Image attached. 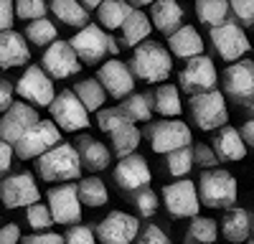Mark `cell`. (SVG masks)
I'll use <instances>...</instances> for the list:
<instances>
[{
    "mask_svg": "<svg viewBox=\"0 0 254 244\" xmlns=\"http://www.w3.org/2000/svg\"><path fill=\"white\" fill-rule=\"evenodd\" d=\"M36 160L38 176L46 183H66L81 176V158L76 153V145H69V142H56L51 150L38 155Z\"/></svg>",
    "mask_w": 254,
    "mask_h": 244,
    "instance_id": "obj_1",
    "label": "cell"
},
{
    "mask_svg": "<svg viewBox=\"0 0 254 244\" xmlns=\"http://www.w3.org/2000/svg\"><path fill=\"white\" fill-rule=\"evenodd\" d=\"M130 69L140 81L160 84V81H165L171 76V69H173L171 51L163 49L158 41H142V44H137L135 51H132Z\"/></svg>",
    "mask_w": 254,
    "mask_h": 244,
    "instance_id": "obj_2",
    "label": "cell"
},
{
    "mask_svg": "<svg viewBox=\"0 0 254 244\" xmlns=\"http://www.w3.org/2000/svg\"><path fill=\"white\" fill-rule=\"evenodd\" d=\"M239 183L224 168H206L198 178V198L206 209H231L239 196Z\"/></svg>",
    "mask_w": 254,
    "mask_h": 244,
    "instance_id": "obj_3",
    "label": "cell"
},
{
    "mask_svg": "<svg viewBox=\"0 0 254 244\" xmlns=\"http://www.w3.org/2000/svg\"><path fill=\"white\" fill-rule=\"evenodd\" d=\"M71 46H74L76 56L81 59V64H89V66L92 64H99V61L107 56V54L117 56V51H120L117 41L112 36L104 33L102 26H97V23H87V26H84L71 38Z\"/></svg>",
    "mask_w": 254,
    "mask_h": 244,
    "instance_id": "obj_4",
    "label": "cell"
},
{
    "mask_svg": "<svg viewBox=\"0 0 254 244\" xmlns=\"http://www.w3.org/2000/svg\"><path fill=\"white\" fill-rule=\"evenodd\" d=\"M145 137L150 142L153 153H171V150H178V148H186L190 145V127L186 125L183 120H173V117H165V120H158V122H150L145 127Z\"/></svg>",
    "mask_w": 254,
    "mask_h": 244,
    "instance_id": "obj_5",
    "label": "cell"
},
{
    "mask_svg": "<svg viewBox=\"0 0 254 244\" xmlns=\"http://www.w3.org/2000/svg\"><path fill=\"white\" fill-rule=\"evenodd\" d=\"M188 105H190V117H193V122L201 130H219L229 122L226 102H224V94L219 89L190 94Z\"/></svg>",
    "mask_w": 254,
    "mask_h": 244,
    "instance_id": "obj_6",
    "label": "cell"
},
{
    "mask_svg": "<svg viewBox=\"0 0 254 244\" xmlns=\"http://www.w3.org/2000/svg\"><path fill=\"white\" fill-rule=\"evenodd\" d=\"M56 142H61V127L51 120H38L33 127L23 132V137L13 145V150L20 160H31L51 150Z\"/></svg>",
    "mask_w": 254,
    "mask_h": 244,
    "instance_id": "obj_7",
    "label": "cell"
},
{
    "mask_svg": "<svg viewBox=\"0 0 254 244\" xmlns=\"http://www.w3.org/2000/svg\"><path fill=\"white\" fill-rule=\"evenodd\" d=\"M163 206L168 209L173 219H190L196 216L201 209V198H198V186H193V181H173L163 186Z\"/></svg>",
    "mask_w": 254,
    "mask_h": 244,
    "instance_id": "obj_8",
    "label": "cell"
},
{
    "mask_svg": "<svg viewBox=\"0 0 254 244\" xmlns=\"http://www.w3.org/2000/svg\"><path fill=\"white\" fill-rule=\"evenodd\" d=\"M49 110H51V120L56 122L61 130L74 132V130L89 127V110L81 105V99L71 89L59 92L54 97V102L49 105Z\"/></svg>",
    "mask_w": 254,
    "mask_h": 244,
    "instance_id": "obj_9",
    "label": "cell"
},
{
    "mask_svg": "<svg viewBox=\"0 0 254 244\" xmlns=\"http://www.w3.org/2000/svg\"><path fill=\"white\" fill-rule=\"evenodd\" d=\"M94 234L102 244H132L140 234V221L132 214L110 211L94 227Z\"/></svg>",
    "mask_w": 254,
    "mask_h": 244,
    "instance_id": "obj_10",
    "label": "cell"
},
{
    "mask_svg": "<svg viewBox=\"0 0 254 244\" xmlns=\"http://www.w3.org/2000/svg\"><path fill=\"white\" fill-rule=\"evenodd\" d=\"M208 38H211V46L216 49V54L224 61H237L249 51V38L234 20H224L219 26H211Z\"/></svg>",
    "mask_w": 254,
    "mask_h": 244,
    "instance_id": "obj_11",
    "label": "cell"
},
{
    "mask_svg": "<svg viewBox=\"0 0 254 244\" xmlns=\"http://www.w3.org/2000/svg\"><path fill=\"white\" fill-rule=\"evenodd\" d=\"M15 92L23 97L31 105H38V107H49L54 102V84H51V74H46L44 66H28L20 79L15 81Z\"/></svg>",
    "mask_w": 254,
    "mask_h": 244,
    "instance_id": "obj_12",
    "label": "cell"
},
{
    "mask_svg": "<svg viewBox=\"0 0 254 244\" xmlns=\"http://www.w3.org/2000/svg\"><path fill=\"white\" fill-rule=\"evenodd\" d=\"M41 64L51 74V79H69V76L79 74L84 66L81 59L74 51V46H71V41H59V38L46 46Z\"/></svg>",
    "mask_w": 254,
    "mask_h": 244,
    "instance_id": "obj_13",
    "label": "cell"
},
{
    "mask_svg": "<svg viewBox=\"0 0 254 244\" xmlns=\"http://www.w3.org/2000/svg\"><path fill=\"white\" fill-rule=\"evenodd\" d=\"M0 201L5 209H20L41 201V191L31 173H15L0 181Z\"/></svg>",
    "mask_w": 254,
    "mask_h": 244,
    "instance_id": "obj_14",
    "label": "cell"
},
{
    "mask_svg": "<svg viewBox=\"0 0 254 244\" xmlns=\"http://www.w3.org/2000/svg\"><path fill=\"white\" fill-rule=\"evenodd\" d=\"M49 198V209L56 224H79L81 219V201H79V191L76 186H71V181L61 183V186L49 188L46 193Z\"/></svg>",
    "mask_w": 254,
    "mask_h": 244,
    "instance_id": "obj_15",
    "label": "cell"
},
{
    "mask_svg": "<svg viewBox=\"0 0 254 244\" xmlns=\"http://www.w3.org/2000/svg\"><path fill=\"white\" fill-rule=\"evenodd\" d=\"M181 89L188 94H198V92H208L216 89V66L208 56L198 54L190 56L186 69L181 71Z\"/></svg>",
    "mask_w": 254,
    "mask_h": 244,
    "instance_id": "obj_16",
    "label": "cell"
},
{
    "mask_svg": "<svg viewBox=\"0 0 254 244\" xmlns=\"http://www.w3.org/2000/svg\"><path fill=\"white\" fill-rule=\"evenodd\" d=\"M99 84L104 87V92L112 94L115 99H125L127 94H132L135 89V74L130 69V64H125L120 59H110L104 61L97 71Z\"/></svg>",
    "mask_w": 254,
    "mask_h": 244,
    "instance_id": "obj_17",
    "label": "cell"
},
{
    "mask_svg": "<svg viewBox=\"0 0 254 244\" xmlns=\"http://www.w3.org/2000/svg\"><path fill=\"white\" fill-rule=\"evenodd\" d=\"M36 122H38L36 107L26 105V102H13V105L3 112V117H0V137L5 142H10V145H15V142L23 137V132L28 127H33Z\"/></svg>",
    "mask_w": 254,
    "mask_h": 244,
    "instance_id": "obj_18",
    "label": "cell"
},
{
    "mask_svg": "<svg viewBox=\"0 0 254 244\" xmlns=\"http://www.w3.org/2000/svg\"><path fill=\"white\" fill-rule=\"evenodd\" d=\"M115 181L125 191H137V188H145L153 181V173L147 168V160L142 155L130 153V155L120 158V163L115 166Z\"/></svg>",
    "mask_w": 254,
    "mask_h": 244,
    "instance_id": "obj_19",
    "label": "cell"
},
{
    "mask_svg": "<svg viewBox=\"0 0 254 244\" xmlns=\"http://www.w3.org/2000/svg\"><path fill=\"white\" fill-rule=\"evenodd\" d=\"M224 92L234 99H247L254 94V61L252 59H237L231 61L224 71Z\"/></svg>",
    "mask_w": 254,
    "mask_h": 244,
    "instance_id": "obj_20",
    "label": "cell"
},
{
    "mask_svg": "<svg viewBox=\"0 0 254 244\" xmlns=\"http://www.w3.org/2000/svg\"><path fill=\"white\" fill-rule=\"evenodd\" d=\"M31 49L26 44V36L15 33L13 28L0 31V66L3 69H15L28 64Z\"/></svg>",
    "mask_w": 254,
    "mask_h": 244,
    "instance_id": "obj_21",
    "label": "cell"
},
{
    "mask_svg": "<svg viewBox=\"0 0 254 244\" xmlns=\"http://www.w3.org/2000/svg\"><path fill=\"white\" fill-rule=\"evenodd\" d=\"M74 145H76V153H79V158H81V168H87V171H92V173L104 171V168L112 163L110 148L104 145V142L89 137V135H81Z\"/></svg>",
    "mask_w": 254,
    "mask_h": 244,
    "instance_id": "obj_22",
    "label": "cell"
},
{
    "mask_svg": "<svg viewBox=\"0 0 254 244\" xmlns=\"http://www.w3.org/2000/svg\"><path fill=\"white\" fill-rule=\"evenodd\" d=\"M254 232V214L247 209H229L221 221V234L226 242H247Z\"/></svg>",
    "mask_w": 254,
    "mask_h": 244,
    "instance_id": "obj_23",
    "label": "cell"
},
{
    "mask_svg": "<svg viewBox=\"0 0 254 244\" xmlns=\"http://www.w3.org/2000/svg\"><path fill=\"white\" fill-rule=\"evenodd\" d=\"M168 46H171V54L178 59H190L203 54V38L193 26H181L176 28L171 36H168Z\"/></svg>",
    "mask_w": 254,
    "mask_h": 244,
    "instance_id": "obj_24",
    "label": "cell"
},
{
    "mask_svg": "<svg viewBox=\"0 0 254 244\" xmlns=\"http://www.w3.org/2000/svg\"><path fill=\"white\" fill-rule=\"evenodd\" d=\"M214 150L219 160H242L247 155V142L239 130H234L231 125H224L214 135Z\"/></svg>",
    "mask_w": 254,
    "mask_h": 244,
    "instance_id": "obj_25",
    "label": "cell"
},
{
    "mask_svg": "<svg viewBox=\"0 0 254 244\" xmlns=\"http://www.w3.org/2000/svg\"><path fill=\"white\" fill-rule=\"evenodd\" d=\"M153 26L165 33V36H171L176 28H181L183 23V8L178 0H155L153 3Z\"/></svg>",
    "mask_w": 254,
    "mask_h": 244,
    "instance_id": "obj_26",
    "label": "cell"
},
{
    "mask_svg": "<svg viewBox=\"0 0 254 244\" xmlns=\"http://www.w3.org/2000/svg\"><path fill=\"white\" fill-rule=\"evenodd\" d=\"M107 135L112 137V153H115L117 158H125V155L135 153L137 145H140V137H142V132H140L137 125H135V120L122 122V125H117V127H115L112 132H107Z\"/></svg>",
    "mask_w": 254,
    "mask_h": 244,
    "instance_id": "obj_27",
    "label": "cell"
},
{
    "mask_svg": "<svg viewBox=\"0 0 254 244\" xmlns=\"http://www.w3.org/2000/svg\"><path fill=\"white\" fill-rule=\"evenodd\" d=\"M51 13L69 28H84L89 23V13L81 0H51Z\"/></svg>",
    "mask_w": 254,
    "mask_h": 244,
    "instance_id": "obj_28",
    "label": "cell"
},
{
    "mask_svg": "<svg viewBox=\"0 0 254 244\" xmlns=\"http://www.w3.org/2000/svg\"><path fill=\"white\" fill-rule=\"evenodd\" d=\"M150 31H153L150 18H147L142 10H132L130 15H127V20L122 23V41L132 49V46L142 44V41H147Z\"/></svg>",
    "mask_w": 254,
    "mask_h": 244,
    "instance_id": "obj_29",
    "label": "cell"
},
{
    "mask_svg": "<svg viewBox=\"0 0 254 244\" xmlns=\"http://www.w3.org/2000/svg\"><path fill=\"white\" fill-rule=\"evenodd\" d=\"M79 201L81 206H89V209H99L104 203L110 201V193H107V186H104V181L97 178V176H89V178H81L79 181Z\"/></svg>",
    "mask_w": 254,
    "mask_h": 244,
    "instance_id": "obj_30",
    "label": "cell"
},
{
    "mask_svg": "<svg viewBox=\"0 0 254 244\" xmlns=\"http://www.w3.org/2000/svg\"><path fill=\"white\" fill-rule=\"evenodd\" d=\"M132 13V5L127 0H104V3L97 8V18H99V26L104 28H122V23L127 20V15Z\"/></svg>",
    "mask_w": 254,
    "mask_h": 244,
    "instance_id": "obj_31",
    "label": "cell"
},
{
    "mask_svg": "<svg viewBox=\"0 0 254 244\" xmlns=\"http://www.w3.org/2000/svg\"><path fill=\"white\" fill-rule=\"evenodd\" d=\"M219 237V224L208 216H190V224L186 229V242L188 244H214Z\"/></svg>",
    "mask_w": 254,
    "mask_h": 244,
    "instance_id": "obj_32",
    "label": "cell"
},
{
    "mask_svg": "<svg viewBox=\"0 0 254 244\" xmlns=\"http://www.w3.org/2000/svg\"><path fill=\"white\" fill-rule=\"evenodd\" d=\"M155 112L163 115V117H178L183 112V105H181V94L173 84H160L155 89Z\"/></svg>",
    "mask_w": 254,
    "mask_h": 244,
    "instance_id": "obj_33",
    "label": "cell"
},
{
    "mask_svg": "<svg viewBox=\"0 0 254 244\" xmlns=\"http://www.w3.org/2000/svg\"><path fill=\"white\" fill-rule=\"evenodd\" d=\"M76 97L81 99V105L87 107L89 112H99L104 99H107V92H104V87L99 84V79H84L79 81V84L74 87Z\"/></svg>",
    "mask_w": 254,
    "mask_h": 244,
    "instance_id": "obj_34",
    "label": "cell"
},
{
    "mask_svg": "<svg viewBox=\"0 0 254 244\" xmlns=\"http://www.w3.org/2000/svg\"><path fill=\"white\" fill-rule=\"evenodd\" d=\"M26 38L31 41L33 46H49L59 38V31L51 20L44 15V18H36V20H28L26 26Z\"/></svg>",
    "mask_w": 254,
    "mask_h": 244,
    "instance_id": "obj_35",
    "label": "cell"
},
{
    "mask_svg": "<svg viewBox=\"0 0 254 244\" xmlns=\"http://www.w3.org/2000/svg\"><path fill=\"white\" fill-rule=\"evenodd\" d=\"M196 15L206 26H219L229 15V0H196Z\"/></svg>",
    "mask_w": 254,
    "mask_h": 244,
    "instance_id": "obj_36",
    "label": "cell"
},
{
    "mask_svg": "<svg viewBox=\"0 0 254 244\" xmlns=\"http://www.w3.org/2000/svg\"><path fill=\"white\" fill-rule=\"evenodd\" d=\"M122 112L135 120V122H150V115H153V105H150V97H145V94H127L122 99Z\"/></svg>",
    "mask_w": 254,
    "mask_h": 244,
    "instance_id": "obj_37",
    "label": "cell"
},
{
    "mask_svg": "<svg viewBox=\"0 0 254 244\" xmlns=\"http://www.w3.org/2000/svg\"><path fill=\"white\" fill-rule=\"evenodd\" d=\"M165 168L171 176L176 178H183L188 176V171L193 168V150H190L188 145L186 148H178V150H171V153H165Z\"/></svg>",
    "mask_w": 254,
    "mask_h": 244,
    "instance_id": "obj_38",
    "label": "cell"
},
{
    "mask_svg": "<svg viewBox=\"0 0 254 244\" xmlns=\"http://www.w3.org/2000/svg\"><path fill=\"white\" fill-rule=\"evenodd\" d=\"M26 221H28V227L33 232H46L51 229V224H54V216H51V209H49V203H31V206L26 209Z\"/></svg>",
    "mask_w": 254,
    "mask_h": 244,
    "instance_id": "obj_39",
    "label": "cell"
},
{
    "mask_svg": "<svg viewBox=\"0 0 254 244\" xmlns=\"http://www.w3.org/2000/svg\"><path fill=\"white\" fill-rule=\"evenodd\" d=\"M15 15L23 20H36L46 15V0H15Z\"/></svg>",
    "mask_w": 254,
    "mask_h": 244,
    "instance_id": "obj_40",
    "label": "cell"
},
{
    "mask_svg": "<svg viewBox=\"0 0 254 244\" xmlns=\"http://www.w3.org/2000/svg\"><path fill=\"white\" fill-rule=\"evenodd\" d=\"M64 242L66 244H97V234L89 224H76V227L69 224L66 234H64Z\"/></svg>",
    "mask_w": 254,
    "mask_h": 244,
    "instance_id": "obj_41",
    "label": "cell"
},
{
    "mask_svg": "<svg viewBox=\"0 0 254 244\" xmlns=\"http://www.w3.org/2000/svg\"><path fill=\"white\" fill-rule=\"evenodd\" d=\"M135 206H137V214L140 216H153L155 211H158V196L150 191V188H137L135 191Z\"/></svg>",
    "mask_w": 254,
    "mask_h": 244,
    "instance_id": "obj_42",
    "label": "cell"
},
{
    "mask_svg": "<svg viewBox=\"0 0 254 244\" xmlns=\"http://www.w3.org/2000/svg\"><path fill=\"white\" fill-rule=\"evenodd\" d=\"M193 163L206 171V168H216L221 160H219L216 150L211 148V145H206V142H196V148H193Z\"/></svg>",
    "mask_w": 254,
    "mask_h": 244,
    "instance_id": "obj_43",
    "label": "cell"
},
{
    "mask_svg": "<svg viewBox=\"0 0 254 244\" xmlns=\"http://www.w3.org/2000/svg\"><path fill=\"white\" fill-rule=\"evenodd\" d=\"M229 10L242 26H254V0H229Z\"/></svg>",
    "mask_w": 254,
    "mask_h": 244,
    "instance_id": "obj_44",
    "label": "cell"
},
{
    "mask_svg": "<svg viewBox=\"0 0 254 244\" xmlns=\"http://www.w3.org/2000/svg\"><path fill=\"white\" fill-rule=\"evenodd\" d=\"M135 242H137V244H171L168 234H165L160 227H155V224H147V227L137 234Z\"/></svg>",
    "mask_w": 254,
    "mask_h": 244,
    "instance_id": "obj_45",
    "label": "cell"
},
{
    "mask_svg": "<svg viewBox=\"0 0 254 244\" xmlns=\"http://www.w3.org/2000/svg\"><path fill=\"white\" fill-rule=\"evenodd\" d=\"M20 244H66L61 234H54V232H36V234H28L20 239Z\"/></svg>",
    "mask_w": 254,
    "mask_h": 244,
    "instance_id": "obj_46",
    "label": "cell"
},
{
    "mask_svg": "<svg viewBox=\"0 0 254 244\" xmlns=\"http://www.w3.org/2000/svg\"><path fill=\"white\" fill-rule=\"evenodd\" d=\"M15 18V3L13 0H0V31H8Z\"/></svg>",
    "mask_w": 254,
    "mask_h": 244,
    "instance_id": "obj_47",
    "label": "cell"
},
{
    "mask_svg": "<svg viewBox=\"0 0 254 244\" xmlns=\"http://www.w3.org/2000/svg\"><path fill=\"white\" fill-rule=\"evenodd\" d=\"M20 227L18 224H3V227H0V244H20Z\"/></svg>",
    "mask_w": 254,
    "mask_h": 244,
    "instance_id": "obj_48",
    "label": "cell"
},
{
    "mask_svg": "<svg viewBox=\"0 0 254 244\" xmlns=\"http://www.w3.org/2000/svg\"><path fill=\"white\" fill-rule=\"evenodd\" d=\"M13 155H15L13 145H10V142H5L3 137H0V176H3V173H8V171H10V163H13Z\"/></svg>",
    "mask_w": 254,
    "mask_h": 244,
    "instance_id": "obj_49",
    "label": "cell"
},
{
    "mask_svg": "<svg viewBox=\"0 0 254 244\" xmlns=\"http://www.w3.org/2000/svg\"><path fill=\"white\" fill-rule=\"evenodd\" d=\"M13 92H15V87L10 84V81L8 79H0V115H3L13 105Z\"/></svg>",
    "mask_w": 254,
    "mask_h": 244,
    "instance_id": "obj_50",
    "label": "cell"
},
{
    "mask_svg": "<svg viewBox=\"0 0 254 244\" xmlns=\"http://www.w3.org/2000/svg\"><path fill=\"white\" fill-rule=\"evenodd\" d=\"M239 132H242V137H244V142H247V145H254V117L244 122Z\"/></svg>",
    "mask_w": 254,
    "mask_h": 244,
    "instance_id": "obj_51",
    "label": "cell"
},
{
    "mask_svg": "<svg viewBox=\"0 0 254 244\" xmlns=\"http://www.w3.org/2000/svg\"><path fill=\"white\" fill-rule=\"evenodd\" d=\"M104 3V0H81V5L87 8V10H92V8H99Z\"/></svg>",
    "mask_w": 254,
    "mask_h": 244,
    "instance_id": "obj_52",
    "label": "cell"
},
{
    "mask_svg": "<svg viewBox=\"0 0 254 244\" xmlns=\"http://www.w3.org/2000/svg\"><path fill=\"white\" fill-rule=\"evenodd\" d=\"M242 107H244L247 112H254V94L247 97V99H242Z\"/></svg>",
    "mask_w": 254,
    "mask_h": 244,
    "instance_id": "obj_53",
    "label": "cell"
},
{
    "mask_svg": "<svg viewBox=\"0 0 254 244\" xmlns=\"http://www.w3.org/2000/svg\"><path fill=\"white\" fill-rule=\"evenodd\" d=\"M130 3H132V5H153L155 0H130Z\"/></svg>",
    "mask_w": 254,
    "mask_h": 244,
    "instance_id": "obj_54",
    "label": "cell"
},
{
    "mask_svg": "<svg viewBox=\"0 0 254 244\" xmlns=\"http://www.w3.org/2000/svg\"><path fill=\"white\" fill-rule=\"evenodd\" d=\"M247 244H254V237H249V239H247Z\"/></svg>",
    "mask_w": 254,
    "mask_h": 244,
    "instance_id": "obj_55",
    "label": "cell"
},
{
    "mask_svg": "<svg viewBox=\"0 0 254 244\" xmlns=\"http://www.w3.org/2000/svg\"><path fill=\"white\" fill-rule=\"evenodd\" d=\"M186 244H188V242H186Z\"/></svg>",
    "mask_w": 254,
    "mask_h": 244,
    "instance_id": "obj_56",
    "label": "cell"
}]
</instances>
